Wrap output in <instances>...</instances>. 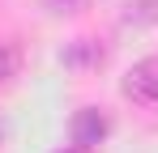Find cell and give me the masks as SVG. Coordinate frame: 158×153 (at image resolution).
<instances>
[{"mask_svg":"<svg viewBox=\"0 0 158 153\" xmlns=\"http://www.w3.org/2000/svg\"><path fill=\"white\" fill-rule=\"evenodd\" d=\"M120 89H124V98H132L137 106H145V111L158 115V60L132 64L124 73V81H120Z\"/></svg>","mask_w":158,"mask_h":153,"instance_id":"6da1fadb","label":"cell"},{"mask_svg":"<svg viewBox=\"0 0 158 153\" xmlns=\"http://www.w3.org/2000/svg\"><path fill=\"white\" fill-rule=\"evenodd\" d=\"M107 132H111V119H107L98 106H81L77 115H73V124H69V136H73V145H81V149H98L107 140Z\"/></svg>","mask_w":158,"mask_h":153,"instance_id":"7a4b0ae2","label":"cell"},{"mask_svg":"<svg viewBox=\"0 0 158 153\" xmlns=\"http://www.w3.org/2000/svg\"><path fill=\"white\" fill-rule=\"evenodd\" d=\"M90 0H47V9H56V13H81Z\"/></svg>","mask_w":158,"mask_h":153,"instance_id":"277c9868","label":"cell"},{"mask_svg":"<svg viewBox=\"0 0 158 153\" xmlns=\"http://www.w3.org/2000/svg\"><path fill=\"white\" fill-rule=\"evenodd\" d=\"M17 64H22V55H17V47H13V43H0V85H4L9 76L17 73Z\"/></svg>","mask_w":158,"mask_h":153,"instance_id":"3957f363","label":"cell"},{"mask_svg":"<svg viewBox=\"0 0 158 153\" xmlns=\"http://www.w3.org/2000/svg\"><path fill=\"white\" fill-rule=\"evenodd\" d=\"M0 136H4V128H0Z\"/></svg>","mask_w":158,"mask_h":153,"instance_id":"5b68a950","label":"cell"}]
</instances>
